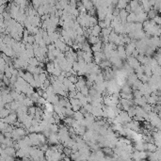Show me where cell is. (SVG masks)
<instances>
[{"instance_id":"obj_1","label":"cell","mask_w":161,"mask_h":161,"mask_svg":"<svg viewBox=\"0 0 161 161\" xmlns=\"http://www.w3.org/2000/svg\"><path fill=\"white\" fill-rule=\"evenodd\" d=\"M157 149V146L154 142H147L146 143V150L148 152H156Z\"/></svg>"},{"instance_id":"obj_2","label":"cell","mask_w":161,"mask_h":161,"mask_svg":"<svg viewBox=\"0 0 161 161\" xmlns=\"http://www.w3.org/2000/svg\"><path fill=\"white\" fill-rule=\"evenodd\" d=\"M99 40H100L99 37H96V36H93V35H89V36L88 37V42H89V44H91V45L95 44Z\"/></svg>"},{"instance_id":"obj_3","label":"cell","mask_w":161,"mask_h":161,"mask_svg":"<svg viewBox=\"0 0 161 161\" xmlns=\"http://www.w3.org/2000/svg\"><path fill=\"white\" fill-rule=\"evenodd\" d=\"M73 118L75 119V120H76V121H81V120H83L84 119V115L81 113L79 110H77V111H75L74 112V115H73Z\"/></svg>"},{"instance_id":"obj_4","label":"cell","mask_w":161,"mask_h":161,"mask_svg":"<svg viewBox=\"0 0 161 161\" xmlns=\"http://www.w3.org/2000/svg\"><path fill=\"white\" fill-rule=\"evenodd\" d=\"M46 69H47V73L49 75H51L55 69V65H54V62L53 61H48V63L46 64Z\"/></svg>"},{"instance_id":"obj_5","label":"cell","mask_w":161,"mask_h":161,"mask_svg":"<svg viewBox=\"0 0 161 161\" xmlns=\"http://www.w3.org/2000/svg\"><path fill=\"white\" fill-rule=\"evenodd\" d=\"M157 15V10H156L155 9H151L149 11H147V17L150 19H154Z\"/></svg>"},{"instance_id":"obj_6","label":"cell","mask_w":161,"mask_h":161,"mask_svg":"<svg viewBox=\"0 0 161 161\" xmlns=\"http://www.w3.org/2000/svg\"><path fill=\"white\" fill-rule=\"evenodd\" d=\"M127 112V114H128V116L129 117H133V116H135L136 115V111H135V107L134 106H131L130 107H129V109L126 111Z\"/></svg>"},{"instance_id":"obj_7","label":"cell","mask_w":161,"mask_h":161,"mask_svg":"<svg viewBox=\"0 0 161 161\" xmlns=\"http://www.w3.org/2000/svg\"><path fill=\"white\" fill-rule=\"evenodd\" d=\"M28 62H29L30 65H33V66H38V63H39L38 59H37L36 58H34V57L30 58L28 59Z\"/></svg>"},{"instance_id":"obj_8","label":"cell","mask_w":161,"mask_h":161,"mask_svg":"<svg viewBox=\"0 0 161 161\" xmlns=\"http://www.w3.org/2000/svg\"><path fill=\"white\" fill-rule=\"evenodd\" d=\"M79 91H80L84 96H88V95H89V88H88L87 86L82 87L80 89H79Z\"/></svg>"},{"instance_id":"obj_9","label":"cell","mask_w":161,"mask_h":161,"mask_svg":"<svg viewBox=\"0 0 161 161\" xmlns=\"http://www.w3.org/2000/svg\"><path fill=\"white\" fill-rule=\"evenodd\" d=\"M27 70L30 74H36V70H37V66H33V65H30L27 67Z\"/></svg>"},{"instance_id":"obj_10","label":"cell","mask_w":161,"mask_h":161,"mask_svg":"<svg viewBox=\"0 0 161 161\" xmlns=\"http://www.w3.org/2000/svg\"><path fill=\"white\" fill-rule=\"evenodd\" d=\"M139 80L141 81L142 83H147V82H148V80H149V76H147L145 74H143V76H141V78H140Z\"/></svg>"},{"instance_id":"obj_11","label":"cell","mask_w":161,"mask_h":161,"mask_svg":"<svg viewBox=\"0 0 161 161\" xmlns=\"http://www.w3.org/2000/svg\"><path fill=\"white\" fill-rule=\"evenodd\" d=\"M74 90H76V88L75 83H72V84L68 87V91H74Z\"/></svg>"},{"instance_id":"obj_12","label":"cell","mask_w":161,"mask_h":161,"mask_svg":"<svg viewBox=\"0 0 161 161\" xmlns=\"http://www.w3.org/2000/svg\"><path fill=\"white\" fill-rule=\"evenodd\" d=\"M25 105L26 106H32L33 105V101L31 99H26L25 100Z\"/></svg>"},{"instance_id":"obj_13","label":"cell","mask_w":161,"mask_h":161,"mask_svg":"<svg viewBox=\"0 0 161 161\" xmlns=\"http://www.w3.org/2000/svg\"><path fill=\"white\" fill-rule=\"evenodd\" d=\"M153 20L155 21V23H156L157 25H160V17H159L158 15H157Z\"/></svg>"},{"instance_id":"obj_14","label":"cell","mask_w":161,"mask_h":161,"mask_svg":"<svg viewBox=\"0 0 161 161\" xmlns=\"http://www.w3.org/2000/svg\"><path fill=\"white\" fill-rule=\"evenodd\" d=\"M35 112H36V107H31L29 108V114H30V115H35Z\"/></svg>"},{"instance_id":"obj_15","label":"cell","mask_w":161,"mask_h":161,"mask_svg":"<svg viewBox=\"0 0 161 161\" xmlns=\"http://www.w3.org/2000/svg\"><path fill=\"white\" fill-rule=\"evenodd\" d=\"M27 40H28V42H29L30 44H33V43L35 42V39H34L33 36H29V37L27 38Z\"/></svg>"},{"instance_id":"obj_16","label":"cell","mask_w":161,"mask_h":161,"mask_svg":"<svg viewBox=\"0 0 161 161\" xmlns=\"http://www.w3.org/2000/svg\"><path fill=\"white\" fill-rule=\"evenodd\" d=\"M81 107L79 106H72V109L74 110V111H77V110H79V108H80Z\"/></svg>"}]
</instances>
